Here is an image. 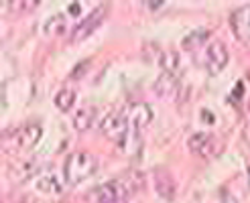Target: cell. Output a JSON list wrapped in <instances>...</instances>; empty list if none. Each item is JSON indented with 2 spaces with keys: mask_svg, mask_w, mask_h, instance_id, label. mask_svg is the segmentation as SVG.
<instances>
[{
  "mask_svg": "<svg viewBox=\"0 0 250 203\" xmlns=\"http://www.w3.org/2000/svg\"><path fill=\"white\" fill-rule=\"evenodd\" d=\"M100 130H102V134L108 141L116 142L118 146H128V142L136 141V132H139L126 108L108 114L102 120V124H100Z\"/></svg>",
  "mask_w": 250,
  "mask_h": 203,
  "instance_id": "obj_1",
  "label": "cell"
},
{
  "mask_svg": "<svg viewBox=\"0 0 250 203\" xmlns=\"http://www.w3.org/2000/svg\"><path fill=\"white\" fill-rule=\"evenodd\" d=\"M98 159L90 152H71L63 164V179L67 185H80L98 171Z\"/></svg>",
  "mask_w": 250,
  "mask_h": 203,
  "instance_id": "obj_2",
  "label": "cell"
},
{
  "mask_svg": "<svg viewBox=\"0 0 250 203\" xmlns=\"http://www.w3.org/2000/svg\"><path fill=\"white\" fill-rule=\"evenodd\" d=\"M41 138V128L37 124H22L19 128L4 134V150L8 152H22L31 150Z\"/></svg>",
  "mask_w": 250,
  "mask_h": 203,
  "instance_id": "obj_3",
  "label": "cell"
},
{
  "mask_svg": "<svg viewBox=\"0 0 250 203\" xmlns=\"http://www.w3.org/2000/svg\"><path fill=\"white\" fill-rule=\"evenodd\" d=\"M132 195V187L126 179H114L96 189L98 203H128Z\"/></svg>",
  "mask_w": 250,
  "mask_h": 203,
  "instance_id": "obj_4",
  "label": "cell"
},
{
  "mask_svg": "<svg viewBox=\"0 0 250 203\" xmlns=\"http://www.w3.org/2000/svg\"><path fill=\"white\" fill-rule=\"evenodd\" d=\"M228 49L222 41H209L204 47V55H202V65L209 75H218L224 67L228 65Z\"/></svg>",
  "mask_w": 250,
  "mask_h": 203,
  "instance_id": "obj_5",
  "label": "cell"
},
{
  "mask_svg": "<svg viewBox=\"0 0 250 203\" xmlns=\"http://www.w3.org/2000/svg\"><path fill=\"white\" fill-rule=\"evenodd\" d=\"M187 148L202 159H216L222 152V142H220V138L211 132H195L193 136H189V141H187Z\"/></svg>",
  "mask_w": 250,
  "mask_h": 203,
  "instance_id": "obj_6",
  "label": "cell"
},
{
  "mask_svg": "<svg viewBox=\"0 0 250 203\" xmlns=\"http://www.w3.org/2000/svg\"><path fill=\"white\" fill-rule=\"evenodd\" d=\"M106 15H108V4H100L90 17L87 19H83L76 29L71 31V41L76 43V41H83L85 37H90L100 24H102V20L106 19Z\"/></svg>",
  "mask_w": 250,
  "mask_h": 203,
  "instance_id": "obj_7",
  "label": "cell"
},
{
  "mask_svg": "<svg viewBox=\"0 0 250 203\" xmlns=\"http://www.w3.org/2000/svg\"><path fill=\"white\" fill-rule=\"evenodd\" d=\"M230 22H232V29H234V33H236L238 39L250 41V4L234 10Z\"/></svg>",
  "mask_w": 250,
  "mask_h": 203,
  "instance_id": "obj_8",
  "label": "cell"
},
{
  "mask_svg": "<svg viewBox=\"0 0 250 203\" xmlns=\"http://www.w3.org/2000/svg\"><path fill=\"white\" fill-rule=\"evenodd\" d=\"M35 187H37V191H41L43 195L57 197L61 193V185L57 181V177H53V175H41L39 179L35 181Z\"/></svg>",
  "mask_w": 250,
  "mask_h": 203,
  "instance_id": "obj_9",
  "label": "cell"
},
{
  "mask_svg": "<svg viewBox=\"0 0 250 203\" xmlns=\"http://www.w3.org/2000/svg\"><path fill=\"white\" fill-rule=\"evenodd\" d=\"M94 122H96V108H90V106L82 108L76 116H73V126H76V130H80V132L94 126Z\"/></svg>",
  "mask_w": 250,
  "mask_h": 203,
  "instance_id": "obj_10",
  "label": "cell"
},
{
  "mask_svg": "<svg viewBox=\"0 0 250 203\" xmlns=\"http://www.w3.org/2000/svg\"><path fill=\"white\" fill-rule=\"evenodd\" d=\"M155 185H157V193L165 199H173L175 197V183L171 179V175L167 173H157L155 177Z\"/></svg>",
  "mask_w": 250,
  "mask_h": 203,
  "instance_id": "obj_11",
  "label": "cell"
},
{
  "mask_svg": "<svg viewBox=\"0 0 250 203\" xmlns=\"http://www.w3.org/2000/svg\"><path fill=\"white\" fill-rule=\"evenodd\" d=\"M161 67L165 69V73H171V75H177L179 67H181V61H179V55L175 51H165L161 53Z\"/></svg>",
  "mask_w": 250,
  "mask_h": 203,
  "instance_id": "obj_12",
  "label": "cell"
},
{
  "mask_svg": "<svg viewBox=\"0 0 250 203\" xmlns=\"http://www.w3.org/2000/svg\"><path fill=\"white\" fill-rule=\"evenodd\" d=\"M155 90L159 92V96L175 94V90H177V78L171 75V73H163V78L155 83Z\"/></svg>",
  "mask_w": 250,
  "mask_h": 203,
  "instance_id": "obj_13",
  "label": "cell"
},
{
  "mask_svg": "<svg viewBox=\"0 0 250 203\" xmlns=\"http://www.w3.org/2000/svg\"><path fill=\"white\" fill-rule=\"evenodd\" d=\"M73 102H76V92L69 90V87H63V90H59L55 94V106L63 112L73 106Z\"/></svg>",
  "mask_w": 250,
  "mask_h": 203,
  "instance_id": "obj_14",
  "label": "cell"
},
{
  "mask_svg": "<svg viewBox=\"0 0 250 203\" xmlns=\"http://www.w3.org/2000/svg\"><path fill=\"white\" fill-rule=\"evenodd\" d=\"M208 37H209L208 31H195V33H191L189 37H185V39H183V47L185 49H195L199 45H206Z\"/></svg>",
  "mask_w": 250,
  "mask_h": 203,
  "instance_id": "obj_15",
  "label": "cell"
},
{
  "mask_svg": "<svg viewBox=\"0 0 250 203\" xmlns=\"http://www.w3.org/2000/svg\"><path fill=\"white\" fill-rule=\"evenodd\" d=\"M65 17L63 15H55L53 19H49L45 22V33H61L65 31Z\"/></svg>",
  "mask_w": 250,
  "mask_h": 203,
  "instance_id": "obj_16",
  "label": "cell"
},
{
  "mask_svg": "<svg viewBox=\"0 0 250 203\" xmlns=\"http://www.w3.org/2000/svg\"><path fill=\"white\" fill-rule=\"evenodd\" d=\"M208 203H238V201H236L228 191H218L216 195H211V197H209Z\"/></svg>",
  "mask_w": 250,
  "mask_h": 203,
  "instance_id": "obj_17",
  "label": "cell"
}]
</instances>
